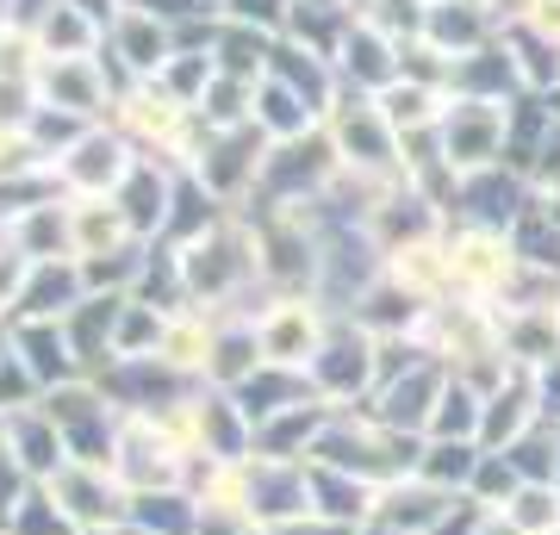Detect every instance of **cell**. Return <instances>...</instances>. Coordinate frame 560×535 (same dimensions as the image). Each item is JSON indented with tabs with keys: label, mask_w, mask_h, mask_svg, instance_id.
<instances>
[{
	"label": "cell",
	"mask_w": 560,
	"mask_h": 535,
	"mask_svg": "<svg viewBox=\"0 0 560 535\" xmlns=\"http://www.w3.org/2000/svg\"><path fill=\"white\" fill-rule=\"evenodd\" d=\"M448 249V280H455V299L467 305H499L523 275V256L511 231H492V224H460L442 237Z\"/></svg>",
	"instance_id": "obj_1"
},
{
	"label": "cell",
	"mask_w": 560,
	"mask_h": 535,
	"mask_svg": "<svg viewBox=\"0 0 560 535\" xmlns=\"http://www.w3.org/2000/svg\"><path fill=\"white\" fill-rule=\"evenodd\" d=\"M305 374H312L318 398H330V405H368L374 386H381V337H374L361 317L337 312V324H330L318 361H312Z\"/></svg>",
	"instance_id": "obj_2"
},
{
	"label": "cell",
	"mask_w": 560,
	"mask_h": 535,
	"mask_svg": "<svg viewBox=\"0 0 560 535\" xmlns=\"http://www.w3.org/2000/svg\"><path fill=\"white\" fill-rule=\"evenodd\" d=\"M337 312L318 293H268V305H256V337H261V361L268 368H312L330 337Z\"/></svg>",
	"instance_id": "obj_3"
},
{
	"label": "cell",
	"mask_w": 560,
	"mask_h": 535,
	"mask_svg": "<svg viewBox=\"0 0 560 535\" xmlns=\"http://www.w3.org/2000/svg\"><path fill=\"white\" fill-rule=\"evenodd\" d=\"M113 474L125 479V492H162V486H187L194 461L180 455V442L168 437L162 417H143V411H125L119 423V442H113Z\"/></svg>",
	"instance_id": "obj_4"
},
{
	"label": "cell",
	"mask_w": 560,
	"mask_h": 535,
	"mask_svg": "<svg viewBox=\"0 0 560 535\" xmlns=\"http://www.w3.org/2000/svg\"><path fill=\"white\" fill-rule=\"evenodd\" d=\"M44 411H50V423L62 430V442H69V461H113V442H119V423L125 411L106 398L101 380H69V386H50L44 393Z\"/></svg>",
	"instance_id": "obj_5"
},
{
	"label": "cell",
	"mask_w": 560,
	"mask_h": 535,
	"mask_svg": "<svg viewBox=\"0 0 560 535\" xmlns=\"http://www.w3.org/2000/svg\"><path fill=\"white\" fill-rule=\"evenodd\" d=\"M57 181L69 187V199H113L125 187V175L138 168V150L119 138V131H106V125H88L57 162Z\"/></svg>",
	"instance_id": "obj_6"
},
{
	"label": "cell",
	"mask_w": 560,
	"mask_h": 535,
	"mask_svg": "<svg viewBox=\"0 0 560 535\" xmlns=\"http://www.w3.org/2000/svg\"><path fill=\"white\" fill-rule=\"evenodd\" d=\"M50 498H57L62 511L75 516V530H119L131 523V492H125V479L101 461H69L57 479H44Z\"/></svg>",
	"instance_id": "obj_7"
},
{
	"label": "cell",
	"mask_w": 560,
	"mask_h": 535,
	"mask_svg": "<svg viewBox=\"0 0 560 535\" xmlns=\"http://www.w3.org/2000/svg\"><path fill=\"white\" fill-rule=\"evenodd\" d=\"M442 386H448V368H442L436 356H423V361H411L405 374L381 380L374 398H368V411L381 417L386 430H399V437H430V417H436Z\"/></svg>",
	"instance_id": "obj_8"
},
{
	"label": "cell",
	"mask_w": 560,
	"mask_h": 535,
	"mask_svg": "<svg viewBox=\"0 0 560 535\" xmlns=\"http://www.w3.org/2000/svg\"><path fill=\"white\" fill-rule=\"evenodd\" d=\"M548 423V405H541V380L529 368H511V374L486 393V417H480V449L486 455H504L517 449L529 430Z\"/></svg>",
	"instance_id": "obj_9"
},
{
	"label": "cell",
	"mask_w": 560,
	"mask_h": 535,
	"mask_svg": "<svg viewBox=\"0 0 560 535\" xmlns=\"http://www.w3.org/2000/svg\"><path fill=\"white\" fill-rule=\"evenodd\" d=\"M243 479H249V516L280 530L293 516L312 511V461H275V455H249L243 461Z\"/></svg>",
	"instance_id": "obj_10"
},
{
	"label": "cell",
	"mask_w": 560,
	"mask_h": 535,
	"mask_svg": "<svg viewBox=\"0 0 560 535\" xmlns=\"http://www.w3.org/2000/svg\"><path fill=\"white\" fill-rule=\"evenodd\" d=\"M88 299H94V293H88V275H81L75 256L32 261V268H25V287H20L13 317H50V324H69Z\"/></svg>",
	"instance_id": "obj_11"
},
{
	"label": "cell",
	"mask_w": 560,
	"mask_h": 535,
	"mask_svg": "<svg viewBox=\"0 0 560 535\" xmlns=\"http://www.w3.org/2000/svg\"><path fill=\"white\" fill-rule=\"evenodd\" d=\"M261 368H268V361H261L256 312H219V330H212V356H206V380H200V386L237 393L243 380H256Z\"/></svg>",
	"instance_id": "obj_12"
},
{
	"label": "cell",
	"mask_w": 560,
	"mask_h": 535,
	"mask_svg": "<svg viewBox=\"0 0 560 535\" xmlns=\"http://www.w3.org/2000/svg\"><path fill=\"white\" fill-rule=\"evenodd\" d=\"M13 330V349L25 356V368L38 374V386H69L81 380V361H75V342H69V324H50V317H7Z\"/></svg>",
	"instance_id": "obj_13"
},
{
	"label": "cell",
	"mask_w": 560,
	"mask_h": 535,
	"mask_svg": "<svg viewBox=\"0 0 560 535\" xmlns=\"http://www.w3.org/2000/svg\"><path fill=\"white\" fill-rule=\"evenodd\" d=\"M7 455L20 461V467H25L32 479H38V486H44V479H57L62 467H69V442H62V430L50 423L44 398L7 417Z\"/></svg>",
	"instance_id": "obj_14"
},
{
	"label": "cell",
	"mask_w": 560,
	"mask_h": 535,
	"mask_svg": "<svg viewBox=\"0 0 560 535\" xmlns=\"http://www.w3.org/2000/svg\"><path fill=\"white\" fill-rule=\"evenodd\" d=\"M455 498L460 492H442V486H430L423 474H405V479H393V486H381L374 523H393V530H405V535H430L442 516H448Z\"/></svg>",
	"instance_id": "obj_15"
},
{
	"label": "cell",
	"mask_w": 560,
	"mask_h": 535,
	"mask_svg": "<svg viewBox=\"0 0 560 535\" xmlns=\"http://www.w3.org/2000/svg\"><path fill=\"white\" fill-rule=\"evenodd\" d=\"M131 243H138V231L119 212V199H69V249H75V261L119 256Z\"/></svg>",
	"instance_id": "obj_16"
},
{
	"label": "cell",
	"mask_w": 560,
	"mask_h": 535,
	"mask_svg": "<svg viewBox=\"0 0 560 535\" xmlns=\"http://www.w3.org/2000/svg\"><path fill=\"white\" fill-rule=\"evenodd\" d=\"M194 523H200V498L187 486H162V492L131 498V530L138 535H194Z\"/></svg>",
	"instance_id": "obj_17"
},
{
	"label": "cell",
	"mask_w": 560,
	"mask_h": 535,
	"mask_svg": "<svg viewBox=\"0 0 560 535\" xmlns=\"http://www.w3.org/2000/svg\"><path fill=\"white\" fill-rule=\"evenodd\" d=\"M480 461H486L480 442H423L411 474H423L430 486H442V492H467L474 474H480Z\"/></svg>",
	"instance_id": "obj_18"
},
{
	"label": "cell",
	"mask_w": 560,
	"mask_h": 535,
	"mask_svg": "<svg viewBox=\"0 0 560 535\" xmlns=\"http://www.w3.org/2000/svg\"><path fill=\"white\" fill-rule=\"evenodd\" d=\"M499 516L517 535H560V486H523Z\"/></svg>",
	"instance_id": "obj_19"
},
{
	"label": "cell",
	"mask_w": 560,
	"mask_h": 535,
	"mask_svg": "<svg viewBox=\"0 0 560 535\" xmlns=\"http://www.w3.org/2000/svg\"><path fill=\"white\" fill-rule=\"evenodd\" d=\"M13 535H81L75 516L62 511L57 498H50V486H38V492L25 498L20 511H13V523H7Z\"/></svg>",
	"instance_id": "obj_20"
},
{
	"label": "cell",
	"mask_w": 560,
	"mask_h": 535,
	"mask_svg": "<svg viewBox=\"0 0 560 535\" xmlns=\"http://www.w3.org/2000/svg\"><path fill=\"white\" fill-rule=\"evenodd\" d=\"M32 492H38V479H32V474L20 467V461L0 449V523H13V511H20V504H25Z\"/></svg>",
	"instance_id": "obj_21"
},
{
	"label": "cell",
	"mask_w": 560,
	"mask_h": 535,
	"mask_svg": "<svg viewBox=\"0 0 560 535\" xmlns=\"http://www.w3.org/2000/svg\"><path fill=\"white\" fill-rule=\"evenodd\" d=\"M280 535H361V523H337V516L305 511V516H293V523H280Z\"/></svg>",
	"instance_id": "obj_22"
},
{
	"label": "cell",
	"mask_w": 560,
	"mask_h": 535,
	"mask_svg": "<svg viewBox=\"0 0 560 535\" xmlns=\"http://www.w3.org/2000/svg\"><path fill=\"white\" fill-rule=\"evenodd\" d=\"M361 535H405V530H393V523H374V516H368V523H361Z\"/></svg>",
	"instance_id": "obj_23"
},
{
	"label": "cell",
	"mask_w": 560,
	"mask_h": 535,
	"mask_svg": "<svg viewBox=\"0 0 560 535\" xmlns=\"http://www.w3.org/2000/svg\"><path fill=\"white\" fill-rule=\"evenodd\" d=\"M81 535H138L131 523H119V530H81Z\"/></svg>",
	"instance_id": "obj_24"
},
{
	"label": "cell",
	"mask_w": 560,
	"mask_h": 535,
	"mask_svg": "<svg viewBox=\"0 0 560 535\" xmlns=\"http://www.w3.org/2000/svg\"><path fill=\"white\" fill-rule=\"evenodd\" d=\"M243 535H280V530H268V523H249V530H243Z\"/></svg>",
	"instance_id": "obj_25"
},
{
	"label": "cell",
	"mask_w": 560,
	"mask_h": 535,
	"mask_svg": "<svg viewBox=\"0 0 560 535\" xmlns=\"http://www.w3.org/2000/svg\"><path fill=\"white\" fill-rule=\"evenodd\" d=\"M0 449H7V411H0Z\"/></svg>",
	"instance_id": "obj_26"
},
{
	"label": "cell",
	"mask_w": 560,
	"mask_h": 535,
	"mask_svg": "<svg viewBox=\"0 0 560 535\" xmlns=\"http://www.w3.org/2000/svg\"><path fill=\"white\" fill-rule=\"evenodd\" d=\"M0 535H7V523H0Z\"/></svg>",
	"instance_id": "obj_27"
},
{
	"label": "cell",
	"mask_w": 560,
	"mask_h": 535,
	"mask_svg": "<svg viewBox=\"0 0 560 535\" xmlns=\"http://www.w3.org/2000/svg\"><path fill=\"white\" fill-rule=\"evenodd\" d=\"M7 535H13V530H7Z\"/></svg>",
	"instance_id": "obj_28"
}]
</instances>
